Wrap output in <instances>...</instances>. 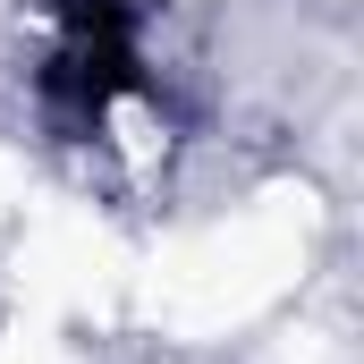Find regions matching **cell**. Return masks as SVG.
I'll return each instance as SVG.
<instances>
[{"instance_id": "2", "label": "cell", "mask_w": 364, "mask_h": 364, "mask_svg": "<svg viewBox=\"0 0 364 364\" xmlns=\"http://www.w3.org/2000/svg\"><path fill=\"white\" fill-rule=\"evenodd\" d=\"M68 43H136V0H51Z\"/></svg>"}, {"instance_id": "1", "label": "cell", "mask_w": 364, "mask_h": 364, "mask_svg": "<svg viewBox=\"0 0 364 364\" xmlns=\"http://www.w3.org/2000/svg\"><path fill=\"white\" fill-rule=\"evenodd\" d=\"M136 85H144L136 43H68L51 68H34V93L51 110H68V119H102L110 102H127Z\"/></svg>"}]
</instances>
